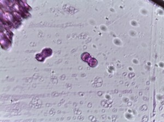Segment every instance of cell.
Returning a JSON list of instances; mask_svg holds the SVG:
<instances>
[{
  "mask_svg": "<svg viewBox=\"0 0 164 122\" xmlns=\"http://www.w3.org/2000/svg\"><path fill=\"white\" fill-rule=\"evenodd\" d=\"M12 14H13V15L14 18L16 19L17 20L20 21L21 19L22 15H21V13H19V12L14 11V12H13V13H12Z\"/></svg>",
  "mask_w": 164,
  "mask_h": 122,
  "instance_id": "cell-2",
  "label": "cell"
},
{
  "mask_svg": "<svg viewBox=\"0 0 164 122\" xmlns=\"http://www.w3.org/2000/svg\"><path fill=\"white\" fill-rule=\"evenodd\" d=\"M10 44H11V43H10L9 40L7 39L6 37H5V36L3 34V38H2V37H1V44L2 47L4 49H6L9 46V45Z\"/></svg>",
  "mask_w": 164,
  "mask_h": 122,
  "instance_id": "cell-1",
  "label": "cell"
}]
</instances>
